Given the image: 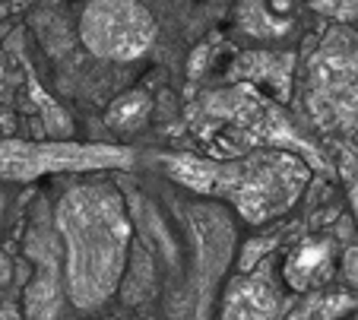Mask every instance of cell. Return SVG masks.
<instances>
[{
    "instance_id": "obj_1",
    "label": "cell",
    "mask_w": 358,
    "mask_h": 320,
    "mask_svg": "<svg viewBox=\"0 0 358 320\" xmlns=\"http://www.w3.org/2000/svg\"><path fill=\"white\" fill-rule=\"evenodd\" d=\"M55 228L70 305L80 314L99 311L124 289L130 266L134 222L124 194L111 181H80L57 200Z\"/></svg>"
},
{
    "instance_id": "obj_2",
    "label": "cell",
    "mask_w": 358,
    "mask_h": 320,
    "mask_svg": "<svg viewBox=\"0 0 358 320\" xmlns=\"http://www.w3.org/2000/svg\"><path fill=\"white\" fill-rule=\"evenodd\" d=\"M169 177L210 200H225L248 225L285 216L311 181V165L285 150H254L241 159L162 156Z\"/></svg>"
},
{
    "instance_id": "obj_3",
    "label": "cell",
    "mask_w": 358,
    "mask_h": 320,
    "mask_svg": "<svg viewBox=\"0 0 358 320\" xmlns=\"http://www.w3.org/2000/svg\"><path fill=\"white\" fill-rule=\"evenodd\" d=\"M190 117H196V121L203 117V121L219 124L216 127L219 136L210 140L216 156L241 159V156H248L250 146L264 143V150L295 152L311 168H327V159L317 152V146L308 143L292 127L285 111L276 102H270L266 96H260L254 86H229V89L206 92V96H200V102L190 111Z\"/></svg>"
},
{
    "instance_id": "obj_4",
    "label": "cell",
    "mask_w": 358,
    "mask_h": 320,
    "mask_svg": "<svg viewBox=\"0 0 358 320\" xmlns=\"http://www.w3.org/2000/svg\"><path fill=\"white\" fill-rule=\"evenodd\" d=\"M156 16L136 0H92L80 13V41L99 61H140L156 41Z\"/></svg>"
},
{
    "instance_id": "obj_5",
    "label": "cell",
    "mask_w": 358,
    "mask_h": 320,
    "mask_svg": "<svg viewBox=\"0 0 358 320\" xmlns=\"http://www.w3.org/2000/svg\"><path fill=\"white\" fill-rule=\"evenodd\" d=\"M134 162L130 150L95 143H0V181H32L67 171L124 168Z\"/></svg>"
},
{
    "instance_id": "obj_6",
    "label": "cell",
    "mask_w": 358,
    "mask_h": 320,
    "mask_svg": "<svg viewBox=\"0 0 358 320\" xmlns=\"http://www.w3.org/2000/svg\"><path fill=\"white\" fill-rule=\"evenodd\" d=\"M26 254L35 260V279L22 295L26 320H61L67 307V279H64V247L57 228H51L45 216L29 228Z\"/></svg>"
},
{
    "instance_id": "obj_7",
    "label": "cell",
    "mask_w": 358,
    "mask_h": 320,
    "mask_svg": "<svg viewBox=\"0 0 358 320\" xmlns=\"http://www.w3.org/2000/svg\"><path fill=\"white\" fill-rule=\"evenodd\" d=\"M190 228L196 235V270L190 282V307L194 320H206L213 289L222 279V270L231 254V222L219 203H196L190 210Z\"/></svg>"
},
{
    "instance_id": "obj_8",
    "label": "cell",
    "mask_w": 358,
    "mask_h": 320,
    "mask_svg": "<svg viewBox=\"0 0 358 320\" xmlns=\"http://www.w3.org/2000/svg\"><path fill=\"white\" fill-rule=\"evenodd\" d=\"M289 311V298L273 276V260H264L257 270L238 272L225 282L219 320H282Z\"/></svg>"
},
{
    "instance_id": "obj_9",
    "label": "cell",
    "mask_w": 358,
    "mask_h": 320,
    "mask_svg": "<svg viewBox=\"0 0 358 320\" xmlns=\"http://www.w3.org/2000/svg\"><path fill=\"white\" fill-rule=\"evenodd\" d=\"M339 254L343 247L336 245V238L327 235L301 238L282 260V286L295 295H314L336 276Z\"/></svg>"
},
{
    "instance_id": "obj_10",
    "label": "cell",
    "mask_w": 358,
    "mask_h": 320,
    "mask_svg": "<svg viewBox=\"0 0 358 320\" xmlns=\"http://www.w3.org/2000/svg\"><path fill=\"white\" fill-rule=\"evenodd\" d=\"M314 121L320 127L336 130H358V86L355 82H339V86H311L308 96Z\"/></svg>"
},
{
    "instance_id": "obj_11",
    "label": "cell",
    "mask_w": 358,
    "mask_h": 320,
    "mask_svg": "<svg viewBox=\"0 0 358 320\" xmlns=\"http://www.w3.org/2000/svg\"><path fill=\"white\" fill-rule=\"evenodd\" d=\"M292 54H270V51H244L238 64L231 67V80H264L276 89L279 96H289L292 80Z\"/></svg>"
},
{
    "instance_id": "obj_12",
    "label": "cell",
    "mask_w": 358,
    "mask_h": 320,
    "mask_svg": "<svg viewBox=\"0 0 358 320\" xmlns=\"http://www.w3.org/2000/svg\"><path fill=\"white\" fill-rule=\"evenodd\" d=\"M355 76H358V51L355 48H330V45H327L311 61V86L355 82Z\"/></svg>"
},
{
    "instance_id": "obj_13",
    "label": "cell",
    "mask_w": 358,
    "mask_h": 320,
    "mask_svg": "<svg viewBox=\"0 0 358 320\" xmlns=\"http://www.w3.org/2000/svg\"><path fill=\"white\" fill-rule=\"evenodd\" d=\"M149 111H152L149 92H143V89H127V92H121V96L108 105L105 121H108V127H115V130L134 133V130H140L143 124L149 121Z\"/></svg>"
},
{
    "instance_id": "obj_14",
    "label": "cell",
    "mask_w": 358,
    "mask_h": 320,
    "mask_svg": "<svg viewBox=\"0 0 358 320\" xmlns=\"http://www.w3.org/2000/svg\"><path fill=\"white\" fill-rule=\"evenodd\" d=\"M235 22L244 35H254V38H279V35H289L292 29L289 20L273 16V10L257 3V0L254 3H241L235 10Z\"/></svg>"
},
{
    "instance_id": "obj_15",
    "label": "cell",
    "mask_w": 358,
    "mask_h": 320,
    "mask_svg": "<svg viewBox=\"0 0 358 320\" xmlns=\"http://www.w3.org/2000/svg\"><path fill=\"white\" fill-rule=\"evenodd\" d=\"M339 272L349 286L358 289V245L355 241H345L343 245V254H339Z\"/></svg>"
},
{
    "instance_id": "obj_16",
    "label": "cell",
    "mask_w": 358,
    "mask_h": 320,
    "mask_svg": "<svg viewBox=\"0 0 358 320\" xmlns=\"http://www.w3.org/2000/svg\"><path fill=\"white\" fill-rule=\"evenodd\" d=\"M314 10L339 22H358V3H314Z\"/></svg>"
},
{
    "instance_id": "obj_17",
    "label": "cell",
    "mask_w": 358,
    "mask_h": 320,
    "mask_svg": "<svg viewBox=\"0 0 358 320\" xmlns=\"http://www.w3.org/2000/svg\"><path fill=\"white\" fill-rule=\"evenodd\" d=\"M10 276H13V263H10V257L3 251H0V289L10 282Z\"/></svg>"
},
{
    "instance_id": "obj_18",
    "label": "cell",
    "mask_w": 358,
    "mask_h": 320,
    "mask_svg": "<svg viewBox=\"0 0 358 320\" xmlns=\"http://www.w3.org/2000/svg\"><path fill=\"white\" fill-rule=\"evenodd\" d=\"M349 197H352V210H355V219H358V159H355V175L349 177Z\"/></svg>"
},
{
    "instance_id": "obj_19",
    "label": "cell",
    "mask_w": 358,
    "mask_h": 320,
    "mask_svg": "<svg viewBox=\"0 0 358 320\" xmlns=\"http://www.w3.org/2000/svg\"><path fill=\"white\" fill-rule=\"evenodd\" d=\"M0 216H3V194H0Z\"/></svg>"
},
{
    "instance_id": "obj_20",
    "label": "cell",
    "mask_w": 358,
    "mask_h": 320,
    "mask_svg": "<svg viewBox=\"0 0 358 320\" xmlns=\"http://www.w3.org/2000/svg\"><path fill=\"white\" fill-rule=\"evenodd\" d=\"M345 320H358V314H352V317H345Z\"/></svg>"
}]
</instances>
